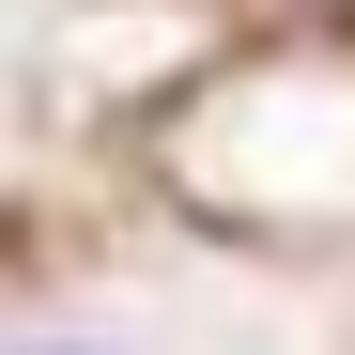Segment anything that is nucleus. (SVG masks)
<instances>
[{
    "label": "nucleus",
    "mask_w": 355,
    "mask_h": 355,
    "mask_svg": "<svg viewBox=\"0 0 355 355\" xmlns=\"http://www.w3.org/2000/svg\"><path fill=\"white\" fill-rule=\"evenodd\" d=\"M31 355H108V340H31Z\"/></svg>",
    "instance_id": "1"
}]
</instances>
